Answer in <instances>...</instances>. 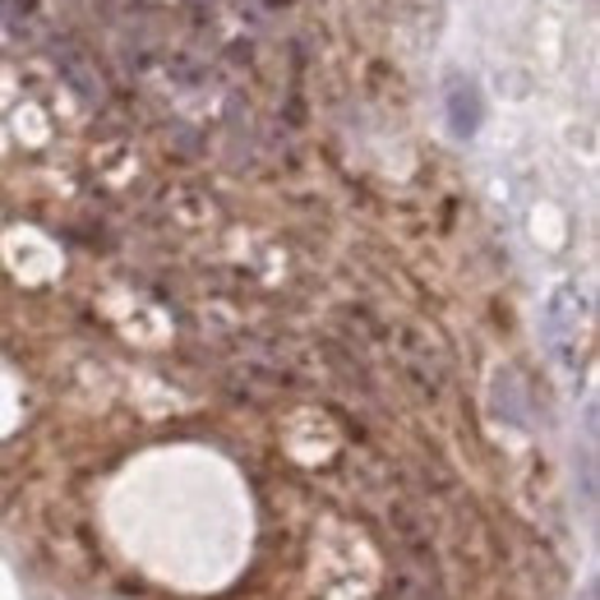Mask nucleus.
<instances>
[{
    "instance_id": "obj_3",
    "label": "nucleus",
    "mask_w": 600,
    "mask_h": 600,
    "mask_svg": "<svg viewBox=\"0 0 600 600\" xmlns=\"http://www.w3.org/2000/svg\"><path fill=\"white\" fill-rule=\"evenodd\" d=\"M56 65L65 70V80H70L74 88H80L88 102H97V97H102V84H97V80H88L84 56H80V51H74V46H56Z\"/></svg>"
},
{
    "instance_id": "obj_2",
    "label": "nucleus",
    "mask_w": 600,
    "mask_h": 600,
    "mask_svg": "<svg viewBox=\"0 0 600 600\" xmlns=\"http://www.w3.org/2000/svg\"><path fill=\"white\" fill-rule=\"evenodd\" d=\"M485 120V102H481V88L476 80H466V74H453L449 80V125L457 139H472Z\"/></svg>"
},
{
    "instance_id": "obj_1",
    "label": "nucleus",
    "mask_w": 600,
    "mask_h": 600,
    "mask_svg": "<svg viewBox=\"0 0 600 600\" xmlns=\"http://www.w3.org/2000/svg\"><path fill=\"white\" fill-rule=\"evenodd\" d=\"M578 309H582V296L572 292V286H559V292L550 296V305H545V324H540V337H545V347H550L564 365L572 343H578Z\"/></svg>"
}]
</instances>
